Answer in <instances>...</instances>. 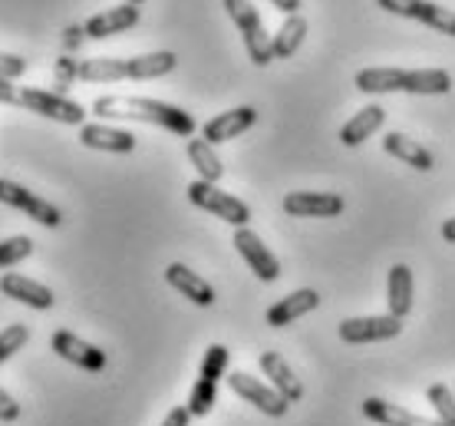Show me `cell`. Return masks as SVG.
Returning a JSON list of instances; mask_svg holds the SVG:
<instances>
[{"label":"cell","mask_w":455,"mask_h":426,"mask_svg":"<svg viewBox=\"0 0 455 426\" xmlns=\"http://www.w3.org/2000/svg\"><path fill=\"white\" fill-rule=\"evenodd\" d=\"M92 113L100 119H136V123H148V126H162L185 139H192L195 133L192 113H185L172 103H162V100H148V96H119V92L100 96L92 103Z\"/></svg>","instance_id":"cell-1"},{"label":"cell","mask_w":455,"mask_h":426,"mask_svg":"<svg viewBox=\"0 0 455 426\" xmlns=\"http://www.w3.org/2000/svg\"><path fill=\"white\" fill-rule=\"evenodd\" d=\"M179 67V57L172 50H156L142 57H92L80 60V80L83 83H119V80H159L165 73Z\"/></svg>","instance_id":"cell-2"},{"label":"cell","mask_w":455,"mask_h":426,"mask_svg":"<svg viewBox=\"0 0 455 426\" xmlns=\"http://www.w3.org/2000/svg\"><path fill=\"white\" fill-rule=\"evenodd\" d=\"M228 347L225 344H212L202 358V367H198V381H195L192 393H188V414L192 416H208L212 406L218 404V383L228 370Z\"/></svg>","instance_id":"cell-3"},{"label":"cell","mask_w":455,"mask_h":426,"mask_svg":"<svg viewBox=\"0 0 455 426\" xmlns=\"http://www.w3.org/2000/svg\"><path fill=\"white\" fill-rule=\"evenodd\" d=\"M221 4H225L228 17L235 20V27L241 30V40L248 46L251 63H254V67H267L274 60L271 36L264 30L261 13L254 11V4H251V0H221Z\"/></svg>","instance_id":"cell-4"},{"label":"cell","mask_w":455,"mask_h":426,"mask_svg":"<svg viewBox=\"0 0 455 426\" xmlns=\"http://www.w3.org/2000/svg\"><path fill=\"white\" fill-rule=\"evenodd\" d=\"M188 202L195 208H202L208 215H215V219L228 221V225H235V229H248L251 221V208L235 198L231 192H221L215 182H205V179H195L188 185Z\"/></svg>","instance_id":"cell-5"},{"label":"cell","mask_w":455,"mask_h":426,"mask_svg":"<svg viewBox=\"0 0 455 426\" xmlns=\"http://www.w3.org/2000/svg\"><path fill=\"white\" fill-rule=\"evenodd\" d=\"M17 106L30 109L36 116H46L53 123H67V126H86V109H83L76 100H69L63 92H50V90H36V86H23L17 92Z\"/></svg>","instance_id":"cell-6"},{"label":"cell","mask_w":455,"mask_h":426,"mask_svg":"<svg viewBox=\"0 0 455 426\" xmlns=\"http://www.w3.org/2000/svg\"><path fill=\"white\" fill-rule=\"evenodd\" d=\"M376 7L387 13H396V17H406V20L426 23L439 34L455 36V11L452 7H439L433 0H376Z\"/></svg>","instance_id":"cell-7"},{"label":"cell","mask_w":455,"mask_h":426,"mask_svg":"<svg viewBox=\"0 0 455 426\" xmlns=\"http://www.w3.org/2000/svg\"><path fill=\"white\" fill-rule=\"evenodd\" d=\"M0 202L17 208V212H23V215L34 219L36 225H46V229H57L60 221H63V212H60L53 202L40 198L36 192L23 189V185L13 182V179H0Z\"/></svg>","instance_id":"cell-8"},{"label":"cell","mask_w":455,"mask_h":426,"mask_svg":"<svg viewBox=\"0 0 455 426\" xmlns=\"http://www.w3.org/2000/svg\"><path fill=\"white\" fill-rule=\"evenodd\" d=\"M228 387L238 393L241 400H248L251 406H258L264 416H274V420H281V416H287V410H291V400H284L281 393L274 390L271 383H261L258 377L244 374V370H235V374H228Z\"/></svg>","instance_id":"cell-9"},{"label":"cell","mask_w":455,"mask_h":426,"mask_svg":"<svg viewBox=\"0 0 455 426\" xmlns=\"http://www.w3.org/2000/svg\"><path fill=\"white\" fill-rule=\"evenodd\" d=\"M340 341L347 344H376V341H393L403 334V321L393 314H373V317H347L337 327Z\"/></svg>","instance_id":"cell-10"},{"label":"cell","mask_w":455,"mask_h":426,"mask_svg":"<svg viewBox=\"0 0 455 426\" xmlns=\"http://www.w3.org/2000/svg\"><path fill=\"white\" fill-rule=\"evenodd\" d=\"M50 347H53L67 364L86 370V374H103L106 364H109V360H106V350H100V347L90 344V341H83V337H76L73 331H57L53 341H50Z\"/></svg>","instance_id":"cell-11"},{"label":"cell","mask_w":455,"mask_h":426,"mask_svg":"<svg viewBox=\"0 0 455 426\" xmlns=\"http://www.w3.org/2000/svg\"><path fill=\"white\" fill-rule=\"evenodd\" d=\"M343 196L337 192H287L284 212L294 219H337L343 215Z\"/></svg>","instance_id":"cell-12"},{"label":"cell","mask_w":455,"mask_h":426,"mask_svg":"<svg viewBox=\"0 0 455 426\" xmlns=\"http://www.w3.org/2000/svg\"><path fill=\"white\" fill-rule=\"evenodd\" d=\"M231 245L238 248V254L248 261V268L261 277V281H277V277H281V261H277V254H274L251 229L235 231V242Z\"/></svg>","instance_id":"cell-13"},{"label":"cell","mask_w":455,"mask_h":426,"mask_svg":"<svg viewBox=\"0 0 455 426\" xmlns=\"http://www.w3.org/2000/svg\"><path fill=\"white\" fill-rule=\"evenodd\" d=\"M254 123H258V109H254V106H235V109L218 113L215 119H208L205 126H202V139H208L212 146L231 142V139H238L241 133H248Z\"/></svg>","instance_id":"cell-14"},{"label":"cell","mask_w":455,"mask_h":426,"mask_svg":"<svg viewBox=\"0 0 455 426\" xmlns=\"http://www.w3.org/2000/svg\"><path fill=\"white\" fill-rule=\"evenodd\" d=\"M0 294L11 301H20L27 308H34V311H50L57 298H53V291L34 281V277H23L17 271H7V275L0 277Z\"/></svg>","instance_id":"cell-15"},{"label":"cell","mask_w":455,"mask_h":426,"mask_svg":"<svg viewBox=\"0 0 455 426\" xmlns=\"http://www.w3.org/2000/svg\"><path fill=\"white\" fill-rule=\"evenodd\" d=\"M139 17H142V11H139L136 4H119V7H109V11H103V13H92L83 27H86V36H90V40H106V36L132 30L139 23Z\"/></svg>","instance_id":"cell-16"},{"label":"cell","mask_w":455,"mask_h":426,"mask_svg":"<svg viewBox=\"0 0 455 426\" xmlns=\"http://www.w3.org/2000/svg\"><path fill=\"white\" fill-rule=\"evenodd\" d=\"M317 308H320V294L314 288L291 291V294H284V298L274 301L271 308H267V324L271 327H287V324H294L297 317L317 311Z\"/></svg>","instance_id":"cell-17"},{"label":"cell","mask_w":455,"mask_h":426,"mask_svg":"<svg viewBox=\"0 0 455 426\" xmlns=\"http://www.w3.org/2000/svg\"><path fill=\"white\" fill-rule=\"evenodd\" d=\"M80 142L86 149L119 152V156L136 149V136L129 129H116L106 126V123H86V126H80Z\"/></svg>","instance_id":"cell-18"},{"label":"cell","mask_w":455,"mask_h":426,"mask_svg":"<svg viewBox=\"0 0 455 426\" xmlns=\"http://www.w3.org/2000/svg\"><path fill=\"white\" fill-rule=\"evenodd\" d=\"M165 281H169L182 298L198 304V308H212V304H215V288H212L202 275H195L192 268H185L182 261H175V265L165 268Z\"/></svg>","instance_id":"cell-19"},{"label":"cell","mask_w":455,"mask_h":426,"mask_svg":"<svg viewBox=\"0 0 455 426\" xmlns=\"http://www.w3.org/2000/svg\"><path fill=\"white\" fill-rule=\"evenodd\" d=\"M258 364H261L267 383H271L274 390L281 393L284 400L297 404V400L304 397V383L297 381V374L291 370V364H287V360L281 358V354H274V350H264L261 358H258Z\"/></svg>","instance_id":"cell-20"},{"label":"cell","mask_w":455,"mask_h":426,"mask_svg":"<svg viewBox=\"0 0 455 426\" xmlns=\"http://www.w3.org/2000/svg\"><path fill=\"white\" fill-rule=\"evenodd\" d=\"M363 416L366 420H373V423H379V426H443L439 420L416 416V414H410L406 406L389 404V400H383V397H366Z\"/></svg>","instance_id":"cell-21"},{"label":"cell","mask_w":455,"mask_h":426,"mask_svg":"<svg viewBox=\"0 0 455 426\" xmlns=\"http://www.w3.org/2000/svg\"><path fill=\"white\" fill-rule=\"evenodd\" d=\"M383 123H387V109H383V106H376V103L363 106L360 113L350 116L340 126V142L343 146H360V142H366Z\"/></svg>","instance_id":"cell-22"},{"label":"cell","mask_w":455,"mask_h":426,"mask_svg":"<svg viewBox=\"0 0 455 426\" xmlns=\"http://www.w3.org/2000/svg\"><path fill=\"white\" fill-rule=\"evenodd\" d=\"M449 90H452V76L439 67L406 69L403 73V92H412V96H445Z\"/></svg>","instance_id":"cell-23"},{"label":"cell","mask_w":455,"mask_h":426,"mask_svg":"<svg viewBox=\"0 0 455 426\" xmlns=\"http://www.w3.org/2000/svg\"><path fill=\"white\" fill-rule=\"evenodd\" d=\"M383 149H387V156H393V159L406 162V165H412V169H419V173H429L435 165L433 152L426 149V146H419L416 139L403 136V133H389L387 139H383Z\"/></svg>","instance_id":"cell-24"},{"label":"cell","mask_w":455,"mask_h":426,"mask_svg":"<svg viewBox=\"0 0 455 426\" xmlns=\"http://www.w3.org/2000/svg\"><path fill=\"white\" fill-rule=\"evenodd\" d=\"M387 304L393 317H406L412 311V268L410 265H393L387 281Z\"/></svg>","instance_id":"cell-25"},{"label":"cell","mask_w":455,"mask_h":426,"mask_svg":"<svg viewBox=\"0 0 455 426\" xmlns=\"http://www.w3.org/2000/svg\"><path fill=\"white\" fill-rule=\"evenodd\" d=\"M403 73H406V69H396V67H366L353 76V83H356V90L366 92V96H383V92L403 90Z\"/></svg>","instance_id":"cell-26"},{"label":"cell","mask_w":455,"mask_h":426,"mask_svg":"<svg viewBox=\"0 0 455 426\" xmlns=\"http://www.w3.org/2000/svg\"><path fill=\"white\" fill-rule=\"evenodd\" d=\"M307 40V20L300 17V13H294V17H287L284 23H281V30L271 36V50H274V60H287L294 57L297 50H300V44Z\"/></svg>","instance_id":"cell-27"},{"label":"cell","mask_w":455,"mask_h":426,"mask_svg":"<svg viewBox=\"0 0 455 426\" xmlns=\"http://www.w3.org/2000/svg\"><path fill=\"white\" fill-rule=\"evenodd\" d=\"M188 159L198 169V179H205V182L218 185V179L225 175V165L215 156V146L208 139H188Z\"/></svg>","instance_id":"cell-28"},{"label":"cell","mask_w":455,"mask_h":426,"mask_svg":"<svg viewBox=\"0 0 455 426\" xmlns=\"http://www.w3.org/2000/svg\"><path fill=\"white\" fill-rule=\"evenodd\" d=\"M429 404L435 410V420L443 426H455V390L452 387H445V383H433L429 387Z\"/></svg>","instance_id":"cell-29"},{"label":"cell","mask_w":455,"mask_h":426,"mask_svg":"<svg viewBox=\"0 0 455 426\" xmlns=\"http://www.w3.org/2000/svg\"><path fill=\"white\" fill-rule=\"evenodd\" d=\"M30 254H34V242L27 235H13L7 242H0V268L20 265L23 258H30Z\"/></svg>","instance_id":"cell-30"},{"label":"cell","mask_w":455,"mask_h":426,"mask_svg":"<svg viewBox=\"0 0 455 426\" xmlns=\"http://www.w3.org/2000/svg\"><path fill=\"white\" fill-rule=\"evenodd\" d=\"M27 341H30V327H27V324H7V327L0 331V364L11 360Z\"/></svg>","instance_id":"cell-31"},{"label":"cell","mask_w":455,"mask_h":426,"mask_svg":"<svg viewBox=\"0 0 455 426\" xmlns=\"http://www.w3.org/2000/svg\"><path fill=\"white\" fill-rule=\"evenodd\" d=\"M73 80H80V60H73V57L57 60V92L67 96V90L73 86Z\"/></svg>","instance_id":"cell-32"},{"label":"cell","mask_w":455,"mask_h":426,"mask_svg":"<svg viewBox=\"0 0 455 426\" xmlns=\"http://www.w3.org/2000/svg\"><path fill=\"white\" fill-rule=\"evenodd\" d=\"M27 73V60L17 57V53H4L0 50V80H17Z\"/></svg>","instance_id":"cell-33"},{"label":"cell","mask_w":455,"mask_h":426,"mask_svg":"<svg viewBox=\"0 0 455 426\" xmlns=\"http://www.w3.org/2000/svg\"><path fill=\"white\" fill-rule=\"evenodd\" d=\"M0 420L4 423H13V420H20V404L13 400L11 393L0 387Z\"/></svg>","instance_id":"cell-34"},{"label":"cell","mask_w":455,"mask_h":426,"mask_svg":"<svg viewBox=\"0 0 455 426\" xmlns=\"http://www.w3.org/2000/svg\"><path fill=\"white\" fill-rule=\"evenodd\" d=\"M83 40H86V27H83V23H73V27H67V36H63V44H67L69 53H73V50H80Z\"/></svg>","instance_id":"cell-35"},{"label":"cell","mask_w":455,"mask_h":426,"mask_svg":"<svg viewBox=\"0 0 455 426\" xmlns=\"http://www.w3.org/2000/svg\"><path fill=\"white\" fill-rule=\"evenodd\" d=\"M188 420H192L188 406H175V410L165 416V423H162V426H188Z\"/></svg>","instance_id":"cell-36"},{"label":"cell","mask_w":455,"mask_h":426,"mask_svg":"<svg viewBox=\"0 0 455 426\" xmlns=\"http://www.w3.org/2000/svg\"><path fill=\"white\" fill-rule=\"evenodd\" d=\"M277 11H284L287 17H294V13H300V0H271Z\"/></svg>","instance_id":"cell-37"},{"label":"cell","mask_w":455,"mask_h":426,"mask_svg":"<svg viewBox=\"0 0 455 426\" xmlns=\"http://www.w3.org/2000/svg\"><path fill=\"white\" fill-rule=\"evenodd\" d=\"M0 103H17V90L11 86V80H0Z\"/></svg>","instance_id":"cell-38"},{"label":"cell","mask_w":455,"mask_h":426,"mask_svg":"<svg viewBox=\"0 0 455 426\" xmlns=\"http://www.w3.org/2000/svg\"><path fill=\"white\" fill-rule=\"evenodd\" d=\"M443 238H445L449 245H455V215H452V219H445V221H443Z\"/></svg>","instance_id":"cell-39"},{"label":"cell","mask_w":455,"mask_h":426,"mask_svg":"<svg viewBox=\"0 0 455 426\" xmlns=\"http://www.w3.org/2000/svg\"><path fill=\"white\" fill-rule=\"evenodd\" d=\"M125 4H136V7H142V4H146V0H125Z\"/></svg>","instance_id":"cell-40"}]
</instances>
